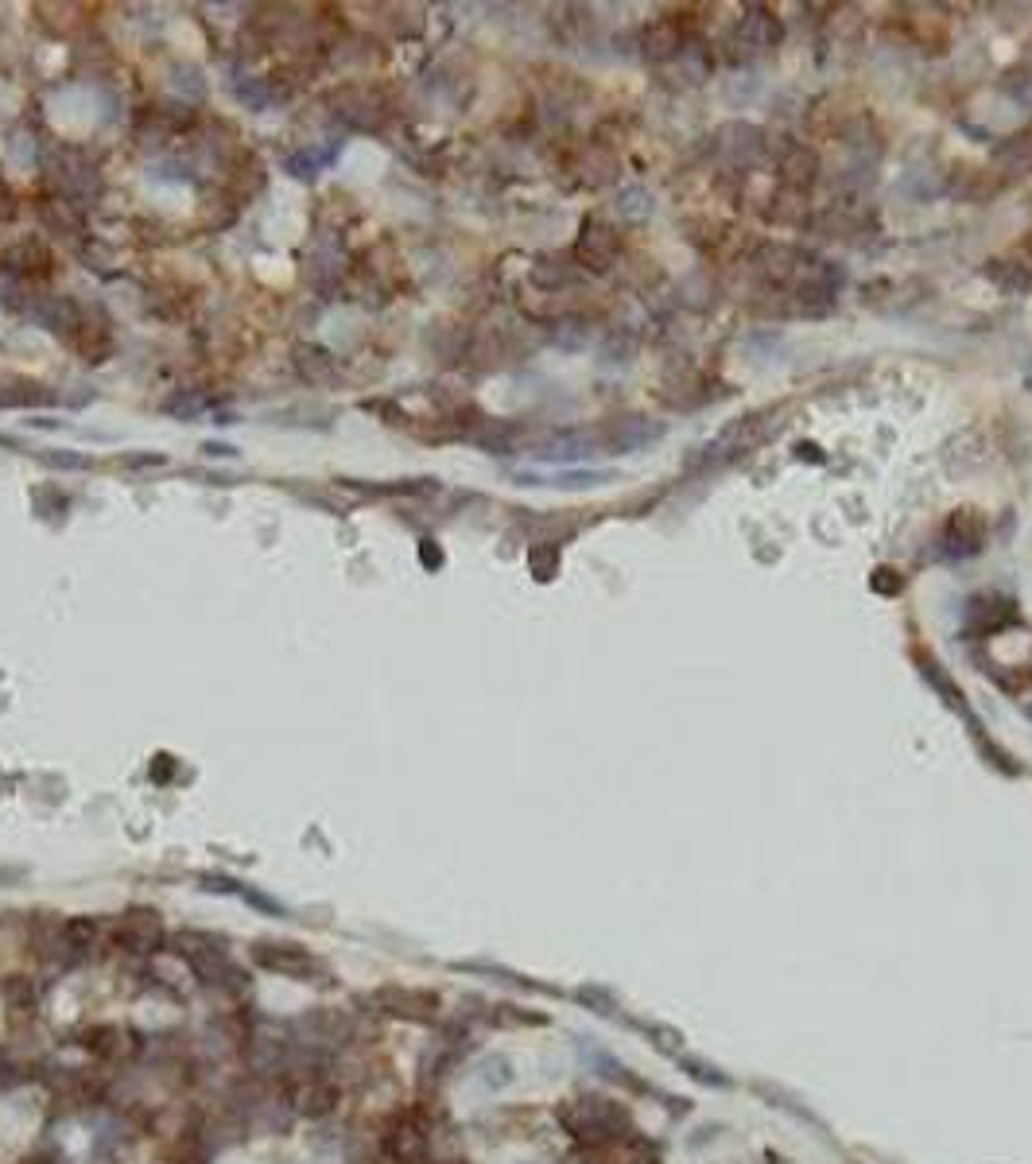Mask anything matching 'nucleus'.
<instances>
[{"label": "nucleus", "mask_w": 1032, "mask_h": 1164, "mask_svg": "<svg viewBox=\"0 0 1032 1164\" xmlns=\"http://www.w3.org/2000/svg\"><path fill=\"white\" fill-rule=\"evenodd\" d=\"M563 1126L579 1141H586L590 1149H602V1145H613V1141L637 1133L633 1118L610 1099H575L571 1106H563Z\"/></svg>", "instance_id": "nucleus-1"}, {"label": "nucleus", "mask_w": 1032, "mask_h": 1164, "mask_svg": "<svg viewBox=\"0 0 1032 1164\" xmlns=\"http://www.w3.org/2000/svg\"><path fill=\"white\" fill-rule=\"evenodd\" d=\"M718 152H722V160L730 163L734 171H749V167H757V163L765 160L769 136H765V129H757L749 121H730V125H722V132H718Z\"/></svg>", "instance_id": "nucleus-2"}, {"label": "nucleus", "mask_w": 1032, "mask_h": 1164, "mask_svg": "<svg viewBox=\"0 0 1032 1164\" xmlns=\"http://www.w3.org/2000/svg\"><path fill=\"white\" fill-rule=\"evenodd\" d=\"M617 257H621V233L602 218H586L575 241V260L590 272H606Z\"/></svg>", "instance_id": "nucleus-3"}, {"label": "nucleus", "mask_w": 1032, "mask_h": 1164, "mask_svg": "<svg viewBox=\"0 0 1032 1164\" xmlns=\"http://www.w3.org/2000/svg\"><path fill=\"white\" fill-rule=\"evenodd\" d=\"M986 520L978 509H955L943 524V555L947 559H967L986 548Z\"/></svg>", "instance_id": "nucleus-4"}, {"label": "nucleus", "mask_w": 1032, "mask_h": 1164, "mask_svg": "<svg viewBox=\"0 0 1032 1164\" xmlns=\"http://www.w3.org/2000/svg\"><path fill=\"white\" fill-rule=\"evenodd\" d=\"M664 431H668V427H664L660 420H645V416H617V420H610L602 431H598V443L610 447L613 454H621V451H637V447L656 443Z\"/></svg>", "instance_id": "nucleus-5"}, {"label": "nucleus", "mask_w": 1032, "mask_h": 1164, "mask_svg": "<svg viewBox=\"0 0 1032 1164\" xmlns=\"http://www.w3.org/2000/svg\"><path fill=\"white\" fill-rule=\"evenodd\" d=\"M800 264H804V253H800L796 245H780V241H765V245H757V253H753V272H757L765 284H773V288H784V284L792 288Z\"/></svg>", "instance_id": "nucleus-6"}, {"label": "nucleus", "mask_w": 1032, "mask_h": 1164, "mask_svg": "<svg viewBox=\"0 0 1032 1164\" xmlns=\"http://www.w3.org/2000/svg\"><path fill=\"white\" fill-rule=\"evenodd\" d=\"M780 179H784V187H792L796 194H804L815 187V179H819V156H815V148H807V144H800V140H788V144H780Z\"/></svg>", "instance_id": "nucleus-7"}, {"label": "nucleus", "mask_w": 1032, "mask_h": 1164, "mask_svg": "<svg viewBox=\"0 0 1032 1164\" xmlns=\"http://www.w3.org/2000/svg\"><path fill=\"white\" fill-rule=\"evenodd\" d=\"M377 1005L392 1013V1017H408V1021H431L435 1009H439V998L427 994V990H412V986H385L377 994Z\"/></svg>", "instance_id": "nucleus-8"}, {"label": "nucleus", "mask_w": 1032, "mask_h": 1164, "mask_svg": "<svg viewBox=\"0 0 1032 1164\" xmlns=\"http://www.w3.org/2000/svg\"><path fill=\"white\" fill-rule=\"evenodd\" d=\"M1017 617V606L1001 594H974L967 602V633L982 637V633H994L1001 625H1009Z\"/></svg>", "instance_id": "nucleus-9"}, {"label": "nucleus", "mask_w": 1032, "mask_h": 1164, "mask_svg": "<svg viewBox=\"0 0 1032 1164\" xmlns=\"http://www.w3.org/2000/svg\"><path fill=\"white\" fill-rule=\"evenodd\" d=\"M982 272H986V280H990L1001 295H1029L1032 291V260L990 257Z\"/></svg>", "instance_id": "nucleus-10"}, {"label": "nucleus", "mask_w": 1032, "mask_h": 1164, "mask_svg": "<svg viewBox=\"0 0 1032 1164\" xmlns=\"http://www.w3.org/2000/svg\"><path fill=\"white\" fill-rule=\"evenodd\" d=\"M253 959H257L260 967L276 970V974H311V970L319 967L311 959V951H303L295 943H260L257 951H253Z\"/></svg>", "instance_id": "nucleus-11"}, {"label": "nucleus", "mask_w": 1032, "mask_h": 1164, "mask_svg": "<svg viewBox=\"0 0 1032 1164\" xmlns=\"http://www.w3.org/2000/svg\"><path fill=\"white\" fill-rule=\"evenodd\" d=\"M641 47H645V55L652 59V63H668V59H676L679 51L687 47V39H683L676 20L664 16V20H652V24L645 28Z\"/></svg>", "instance_id": "nucleus-12"}, {"label": "nucleus", "mask_w": 1032, "mask_h": 1164, "mask_svg": "<svg viewBox=\"0 0 1032 1164\" xmlns=\"http://www.w3.org/2000/svg\"><path fill=\"white\" fill-rule=\"evenodd\" d=\"M994 167L1009 171V175H1029L1032 171V129L1013 132L1001 144H994Z\"/></svg>", "instance_id": "nucleus-13"}, {"label": "nucleus", "mask_w": 1032, "mask_h": 1164, "mask_svg": "<svg viewBox=\"0 0 1032 1164\" xmlns=\"http://www.w3.org/2000/svg\"><path fill=\"white\" fill-rule=\"evenodd\" d=\"M842 144H846L850 152H858V156H870V152L881 148V132H877V125H873L866 113H854V117L842 125Z\"/></svg>", "instance_id": "nucleus-14"}, {"label": "nucleus", "mask_w": 1032, "mask_h": 1164, "mask_svg": "<svg viewBox=\"0 0 1032 1164\" xmlns=\"http://www.w3.org/2000/svg\"><path fill=\"white\" fill-rule=\"evenodd\" d=\"M637 350H641V334L629 330V326H613L610 334L602 338V361L606 365H625V361L637 357Z\"/></svg>", "instance_id": "nucleus-15"}, {"label": "nucleus", "mask_w": 1032, "mask_h": 1164, "mask_svg": "<svg viewBox=\"0 0 1032 1164\" xmlns=\"http://www.w3.org/2000/svg\"><path fill=\"white\" fill-rule=\"evenodd\" d=\"M532 280L544 291H559L575 280V264L563 257H540L532 264Z\"/></svg>", "instance_id": "nucleus-16"}, {"label": "nucleus", "mask_w": 1032, "mask_h": 1164, "mask_svg": "<svg viewBox=\"0 0 1032 1164\" xmlns=\"http://www.w3.org/2000/svg\"><path fill=\"white\" fill-rule=\"evenodd\" d=\"M582 171H586V183H590V187H606V183L617 179V156H613L606 144H602V148L594 144V148L586 152V160H582Z\"/></svg>", "instance_id": "nucleus-17"}, {"label": "nucleus", "mask_w": 1032, "mask_h": 1164, "mask_svg": "<svg viewBox=\"0 0 1032 1164\" xmlns=\"http://www.w3.org/2000/svg\"><path fill=\"white\" fill-rule=\"evenodd\" d=\"M815 226H819V233H827V237H850V233L858 229V222L846 214V206H827V210L815 218Z\"/></svg>", "instance_id": "nucleus-18"}, {"label": "nucleus", "mask_w": 1032, "mask_h": 1164, "mask_svg": "<svg viewBox=\"0 0 1032 1164\" xmlns=\"http://www.w3.org/2000/svg\"><path fill=\"white\" fill-rule=\"evenodd\" d=\"M617 210L625 218H645L648 210H652V198H648L645 187H629V191L617 194Z\"/></svg>", "instance_id": "nucleus-19"}, {"label": "nucleus", "mask_w": 1032, "mask_h": 1164, "mask_svg": "<svg viewBox=\"0 0 1032 1164\" xmlns=\"http://www.w3.org/2000/svg\"><path fill=\"white\" fill-rule=\"evenodd\" d=\"M1001 86H1005V94L1017 97L1021 105H1032V74L1029 70H1009V74L1001 78Z\"/></svg>", "instance_id": "nucleus-20"}, {"label": "nucleus", "mask_w": 1032, "mask_h": 1164, "mask_svg": "<svg viewBox=\"0 0 1032 1164\" xmlns=\"http://www.w3.org/2000/svg\"><path fill=\"white\" fill-rule=\"evenodd\" d=\"M532 571H536V579H551L559 571V548L536 544V551H532Z\"/></svg>", "instance_id": "nucleus-21"}, {"label": "nucleus", "mask_w": 1032, "mask_h": 1164, "mask_svg": "<svg viewBox=\"0 0 1032 1164\" xmlns=\"http://www.w3.org/2000/svg\"><path fill=\"white\" fill-rule=\"evenodd\" d=\"M870 586L877 590V594H901L904 590V575L901 571H893V567H877L873 571Z\"/></svg>", "instance_id": "nucleus-22"}, {"label": "nucleus", "mask_w": 1032, "mask_h": 1164, "mask_svg": "<svg viewBox=\"0 0 1032 1164\" xmlns=\"http://www.w3.org/2000/svg\"><path fill=\"white\" fill-rule=\"evenodd\" d=\"M800 458H815V462H823L819 447H811V443H804V447H800Z\"/></svg>", "instance_id": "nucleus-23"}, {"label": "nucleus", "mask_w": 1032, "mask_h": 1164, "mask_svg": "<svg viewBox=\"0 0 1032 1164\" xmlns=\"http://www.w3.org/2000/svg\"><path fill=\"white\" fill-rule=\"evenodd\" d=\"M1025 253H1029V257H1032V233H1029V237H1025Z\"/></svg>", "instance_id": "nucleus-24"}]
</instances>
